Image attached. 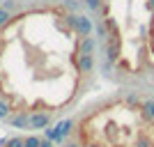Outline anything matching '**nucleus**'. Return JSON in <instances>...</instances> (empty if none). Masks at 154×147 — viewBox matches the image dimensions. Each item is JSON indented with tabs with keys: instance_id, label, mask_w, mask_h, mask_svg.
I'll list each match as a JSON object with an SVG mask.
<instances>
[{
	"instance_id": "2",
	"label": "nucleus",
	"mask_w": 154,
	"mask_h": 147,
	"mask_svg": "<svg viewBox=\"0 0 154 147\" xmlns=\"http://www.w3.org/2000/svg\"><path fill=\"white\" fill-rule=\"evenodd\" d=\"M81 5L94 28L103 76L122 90L154 87V0H81Z\"/></svg>"
},
{
	"instance_id": "1",
	"label": "nucleus",
	"mask_w": 154,
	"mask_h": 147,
	"mask_svg": "<svg viewBox=\"0 0 154 147\" xmlns=\"http://www.w3.org/2000/svg\"><path fill=\"white\" fill-rule=\"evenodd\" d=\"M101 76L81 0H0V122L7 129H58Z\"/></svg>"
},
{
	"instance_id": "4",
	"label": "nucleus",
	"mask_w": 154,
	"mask_h": 147,
	"mask_svg": "<svg viewBox=\"0 0 154 147\" xmlns=\"http://www.w3.org/2000/svg\"><path fill=\"white\" fill-rule=\"evenodd\" d=\"M0 147H58V138L53 140L44 133H28V131H14V136H2Z\"/></svg>"
},
{
	"instance_id": "3",
	"label": "nucleus",
	"mask_w": 154,
	"mask_h": 147,
	"mask_svg": "<svg viewBox=\"0 0 154 147\" xmlns=\"http://www.w3.org/2000/svg\"><path fill=\"white\" fill-rule=\"evenodd\" d=\"M154 96L120 90L92 99L55 131L58 147H152Z\"/></svg>"
}]
</instances>
